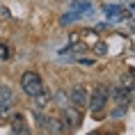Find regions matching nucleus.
<instances>
[{"label":"nucleus","mask_w":135,"mask_h":135,"mask_svg":"<svg viewBox=\"0 0 135 135\" xmlns=\"http://www.w3.org/2000/svg\"><path fill=\"white\" fill-rule=\"evenodd\" d=\"M119 85L121 87H128V89L133 87V78H131V73H124V76H121V78H119Z\"/></svg>","instance_id":"nucleus-13"},{"label":"nucleus","mask_w":135,"mask_h":135,"mask_svg":"<svg viewBox=\"0 0 135 135\" xmlns=\"http://www.w3.org/2000/svg\"><path fill=\"white\" fill-rule=\"evenodd\" d=\"M126 108L128 105H117V108H114V112H112V117H124V114H126Z\"/></svg>","instance_id":"nucleus-16"},{"label":"nucleus","mask_w":135,"mask_h":135,"mask_svg":"<svg viewBox=\"0 0 135 135\" xmlns=\"http://www.w3.org/2000/svg\"><path fill=\"white\" fill-rule=\"evenodd\" d=\"M87 101H89V94H87V89L83 85H76L69 92V103H71L73 108H85Z\"/></svg>","instance_id":"nucleus-5"},{"label":"nucleus","mask_w":135,"mask_h":135,"mask_svg":"<svg viewBox=\"0 0 135 135\" xmlns=\"http://www.w3.org/2000/svg\"><path fill=\"white\" fill-rule=\"evenodd\" d=\"M12 133L14 135H30V126L21 112H14V117H12Z\"/></svg>","instance_id":"nucleus-6"},{"label":"nucleus","mask_w":135,"mask_h":135,"mask_svg":"<svg viewBox=\"0 0 135 135\" xmlns=\"http://www.w3.org/2000/svg\"><path fill=\"white\" fill-rule=\"evenodd\" d=\"M112 99L117 101V105H128V101H131V89H128V87L117 85L112 89Z\"/></svg>","instance_id":"nucleus-7"},{"label":"nucleus","mask_w":135,"mask_h":135,"mask_svg":"<svg viewBox=\"0 0 135 135\" xmlns=\"http://www.w3.org/2000/svg\"><path fill=\"white\" fill-rule=\"evenodd\" d=\"M35 114H37V121L44 126V131H46V133H50V135H62V133H64V124H62V119H60V117H53V114L44 117L41 110H37Z\"/></svg>","instance_id":"nucleus-3"},{"label":"nucleus","mask_w":135,"mask_h":135,"mask_svg":"<svg viewBox=\"0 0 135 135\" xmlns=\"http://www.w3.org/2000/svg\"><path fill=\"white\" fill-rule=\"evenodd\" d=\"M108 99H110V89H108L105 85H96L94 87L92 96H89V101H87V105H89V110H92L94 117H101V112H103V108H105Z\"/></svg>","instance_id":"nucleus-1"},{"label":"nucleus","mask_w":135,"mask_h":135,"mask_svg":"<svg viewBox=\"0 0 135 135\" xmlns=\"http://www.w3.org/2000/svg\"><path fill=\"white\" fill-rule=\"evenodd\" d=\"M71 9L76 14H83V12H89V2H83V0H73L71 2Z\"/></svg>","instance_id":"nucleus-11"},{"label":"nucleus","mask_w":135,"mask_h":135,"mask_svg":"<svg viewBox=\"0 0 135 135\" xmlns=\"http://www.w3.org/2000/svg\"><path fill=\"white\" fill-rule=\"evenodd\" d=\"M21 87H23V92L28 94L30 99L32 96H37V94L44 89V83H41V76L35 71H25L23 73V78H21Z\"/></svg>","instance_id":"nucleus-2"},{"label":"nucleus","mask_w":135,"mask_h":135,"mask_svg":"<svg viewBox=\"0 0 135 135\" xmlns=\"http://www.w3.org/2000/svg\"><path fill=\"white\" fill-rule=\"evenodd\" d=\"M14 108V94L7 85H0V117H7Z\"/></svg>","instance_id":"nucleus-4"},{"label":"nucleus","mask_w":135,"mask_h":135,"mask_svg":"<svg viewBox=\"0 0 135 135\" xmlns=\"http://www.w3.org/2000/svg\"><path fill=\"white\" fill-rule=\"evenodd\" d=\"M5 60H9V48L5 41H0V62H5Z\"/></svg>","instance_id":"nucleus-14"},{"label":"nucleus","mask_w":135,"mask_h":135,"mask_svg":"<svg viewBox=\"0 0 135 135\" xmlns=\"http://www.w3.org/2000/svg\"><path fill=\"white\" fill-rule=\"evenodd\" d=\"M64 121H62V124H64V126H66V128H73V126H78V121H80V114L78 112H76V108H64Z\"/></svg>","instance_id":"nucleus-8"},{"label":"nucleus","mask_w":135,"mask_h":135,"mask_svg":"<svg viewBox=\"0 0 135 135\" xmlns=\"http://www.w3.org/2000/svg\"><path fill=\"white\" fill-rule=\"evenodd\" d=\"M94 53H96V55H105V53H108L105 41H94Z\"/></svg>","instance_id":"nucleus-12"},{"label":"nucleus","mask_w":135,"mask_h":135,"mask_svg":"<svg viewBox=\"0 0 135 135\" xmlns=\"http://www.w3.org/2000/svg\"><path fill=\"white\" fill-rule=\"evenodd\" d=\"M76 18H80V14H76V12H71V14L62 16V25H69L71 21H76Z\"/></svg>","instance_id":"nucleus-15"},{"label":"nucleus","mask_w":135,"mask_h":135,"mask_svg":"<svg viewBox=\"0 0 135 135\" xmlns=\"http://www.w3.org/2000/svg\"><path fill=\"white\" fill-rule=\"evenodd\" d=\"M103 14L110 16V18H124V16H128L124 12V7H119V5H103Z\"/></svg>","instance_id":"nucleus-10"},{"label":"nucleus","mask_w":135,"mask_h":135,"mask_svg":"<svg viewBox=\"0 0 135 135\" xmlns=\"http://www.w3.org/2000/svg\"><path fill=\"white\" fill-rule=\"evenodd\" d=\"M76 62H80V64H94V60H87V57H78Z\"/></svg>","instance_id":"nucleus-17"},{"label":"nucleus","mask_w":135,"mask_h":135,"mask_svg":"<svg viewBox=\"0 0 135 135\" xmlns=\"http://www.w3.org/2000/svg\"><path fill=\"white\" fill-rule=\"evenodd\" d=\"M32 101H35L37 110H44L46 105H50V101H53V96H50V92H46V89H41V92L37 94V96H32Z\"/></svg>","instance_id":"nucleus-9"}]
</instances>
